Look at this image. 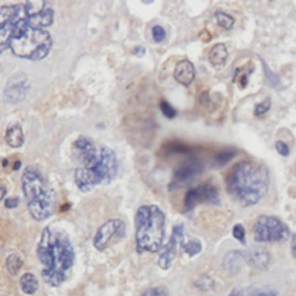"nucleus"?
I'll use <instances>...</instances> for the list:
<instances>
[{
	"mask_svg": "<svg viewBox=\"0 0 296 296\" xmlns=\"http://www.w3.org/2000/svg\"><path fill=\"white\" fill-rule=\"evenodd\" d=\"M55 12L45 2H26L0 7V53L11 49L22 59L39 61L52 48L45 28L53 23Z\"/></svg>",
	"mask_w": 296,
	"mask_h": 296,
	"instance_id": "f257e3e1",
	"label": "nucleus"
},
{
	"mask_svg": "<svg viewBox=\"0 0 296 296\" xmlns=\"http://www.w3.org/2000/svg\"><path fill=\"white\" fill-rule=\"evenodd\" d=\"M73 151L79 161L74 182L81 192H89L114 181L118 172V158L109 146L98 145L89 137L80 136L73 143Z\"/></svg>",
	"mask_w": 296,
	"mask_h": 296,
	"instance_id": "f03ea898",
	"label": "nucleus"
},
{
	"mask_svg": "<svg viewBox=\"0 0 296 296\" xmlns=\"http://www.w3.org/2000/svg\"><path fill=\"white\" fill-rule=\"evenodd\" d=\"M37 258L43 270V280L51 287H59L68 278V272L76 261V251L65 232L47 227L42 232L37 245Z\"/></svg>",
	"mask_w": 296,
	"mask_h": 296,
	"instance_id": "7ed1b4c3",
	"label": "nucleus"
},
{
	"mask_svg": "<svg viewBox=\"0 0 296 296\" xmlns=\"http://www.w3.org/2000/svg\"><path fill=\"white\" fill-rule=\"evenodd\" d=\"M226 185L228 193L242 206H253L268 193L269 172L264 166L242 161L229 172Z\"/></svg>",
	"mask_w": 296,
	"mask_h": 296,
	"instance_id": "20e7f679",
	"label": "nucleus"
},
{
	"mask_svg": "<svg viewBox=\"0 0 296 296\" xmlns=\"http://www.w3.org/2000/svg\"><path fill=\"white\" fill-rule=\"evenodd\" d=\"M21 184L32 219L44 221L55 213L56 192L37 167H26L21 177Z\"/></svg>",
	"mask_w": 296,
	"mask_h": 296,
	"instance_id": "39448f33",
	"label": "nucleus"
},
{
	"mask_svg": "<svg viewBox=\"0 0 296 296\" xmlns=\"http://www.w3.org/2000/svg\"><path fill=\"white\" fill-rule=\"evenodd\" d=\"M136 249L138 253H156L166 237V215L157 205H143L136 213Z\"/></svg>",
	"mask_w": 296,
	"mask_h": 296,
	"instance_id": "423d86ee",
	"label": "nucleus"
},
{
	"mask_svg": "<svg viewBox=\"0 0 296 296\" xmlns=\"http://www.w3.org/2000/svg\"><path fill=\"white\" fill-rule=\"evenodd\" d=\"M290 228L272 215H260L253 223V239L259 243H274L288 240Z\"/></svg>",
	"mask_w": 296,
	"mask_h": 296,
	"instance_id": "0eeeda50",
	"label": "nucleus"
},
{
	"mask_svg": "<svg viewBox=\"0 0 296 296\" xmlns=\"http://www.w3.org/2000/svg\"><path fill=\"white\" fill-rule=\"evenodd\" d=\"M203 170L204 165L198 157L193 155L187 156L186 160L175 169L172 182L169 183V190H176L189 184L193 178L203 173Z\"/></svg>",
	"mask_w": 296,
	"mask_h": 296,
	"instance_id": "6e6552de",
	"label": "nucleus"
},
{
	"mask_svg": "<svg viewBox=\"0 0 296 296\" xmlns=\"http://www.w3.org/2000/svg\"><path fill=\"white\" fill-rule=\"evenodd\" d=\"M125 232H126V226H125L124 221L119 219L108 220L97 229L93 240L94 247L98 251H104L111 244L112 241L124 237Z\"/></svg>",
	"mask_w": 296,
	"mask_h": 296,
	"instance_id": "1a4fd4ad",
	"label": "nucleus"
},
{
	"mask_svg": "<svg viewBox=\"0 0 296 296\" xmlns=\"http://www.w3.org/2000/svg\"><path fill=\"white\" fill-rule=\"evenodd\" d=\"M199 204H220L219 191L216 186L211 183H204L187 191L184 198V206L186 211H192Z\"/></svg>",
	"mask_w": 296,
	"mask_h": 296,
	"instance_id": "9d476101",
	"label": "nucleus"
},
{
	"mask_svg": "<svg viewBox=\"0 0 296 296\" xmlns=\"http://www.w3.org/2000/svg\"><path fill=\"white\" fill-rule=\"evenodd\" d=\"M183 236H184V226L182 223L174 226L168 242L163 249L160 250L158 266L162 270H168L173 265L175 258L177 256L178 248L183 244Z\"/></svg>",
	"mask_w": 296,
	"mask_h": 296,
	"instance_id": "9b49d317",
	"label": "nucleus"
},
{
	"mask_svg": "<svg viewBox=\"0 0 296 296\" xmlns=\"http://www.w3.org/2000/svg\"><path fill=\"white\" fill-rule=\"evenodd\" d=\"M30 90V82L24 73H18L7 81L4 96L11 103H20L28 96Z\"/></svg>",
	"mask_w": 296,
	"mask_h": 296,
	"instance_id": "f8f14e48",
	"label": "nucleus"
},
{
	"mask_svg": "<svg viewBox=\"0 0 296 296\" xmlns=\"http://www.w3.org/2000/svg\"><path fill=\"white\" fill-rule=\"evenodd\" d=\"M174 78L183 86H189L195 79L194 65L190 60H181L174 70Z\"/></svg>",
	"mask_w": 296,
	"mask_h": 296,
	"instance_id": "ddd939ff",
	"label": "nucleus"
},
{
	"mask_svg": "<svg viewBox=\"0 0 296 296\" xmlns=\"http://www.w3.org/2000/svg\"><path fill=\"white\" fill-rule=\"evenodd\" d=\"M245 261H247V252L240 251V250H234V251L228 252L224 256L222 265L229 273L236 274L240 272Z\"/></svg>",
	"mask_w": 296,
	"mask_h": 296,
	"instance_id": "4468645a",
	"label": "nucleus"
},
{
	"mask_svg": "<svg viewBox=\"0 0 296 296\" xmlns=\"http://www.w3.org/2000/svg\"><path fill=\"white\" fill-rule=\"evenodd\" d=\"M5 140L7 145L13 148H19L24 144V133L20 124H13L8 126Z\"/></svg>",
	"mask_w": 296,
	"mask_h": 296,
	"instance_id": "2eb2a0df",
	"label": "nucleus"
},
{
	"mask_svg": "<svg viewBox=\"0 0 296 296\" xmlns=\"http://www.w3.org/2000/svg\"><path fill=\"white\" fill-rule=\"evenodd\" d=\"M228 49L224 44L218 43L215 44L213 48L211 49L210 53H208V60L215 68H220V66H223L228 60Z\"/></svg>",
	"mask_w": 296,
	"mask_h": 296,
	"instance_id": "dca6fc26",
	"label": "nucleus"
},
{
	"mask_svg": "<svg viewBox=\"0 0 296 296\" xmlns=\"http://www.w3.org/2000/svg\"><path fill=\"white\" fill-rule=\"evenodd\" d=\"M247 260L256 269H265L270 262V255L268 252L256 250L247 253Z\"/></svg>",
	"mask_w": 296,
	"mask_h": 296,
	"instance_id": "f3484780",
	"label": "nucleus"
},
{
	"mask_svg": "<svg viewBox=\"0 0 296 296\" xmlns=\"http://www.w3.org/2000/svg\"><path fill=\"white\" fill-rule=\"evenodd\" d=\"M20 286L26 295H34L39 289V281L32 273H24L20 279Z\"/></svg>",
	"mask_w": 296,
	"mask_h": 296,
	"instance_id": "a211bd4d",
	"label": "nucleus"
},
{
	"mask_svg": "<svg viewBox=\"0 0 296 296\" xmlns=\"http://www.w3.org/2000/svg\"><path fill=\"white\" fill-rule=\"evenodd\" d=\"M23 261L21 259V257L16 253H13V255H10L7 257L6 259V269L8 271V273L12 274V276H15L20 272L21 268H22Z\"/></svg>",
	"mask_w": 296,
	"mask_h": 296,
	"instance_id": "6ab92c4d",
	"label": "nucleus"
},
{
	"mask_svg": "<svg viewBox=\"0 0 296 296\" xmlns=\"http://www.w3.org/2000/svg\"><path fill=\"white\" fill-rule=\"evenodd\" d=\"M237 154V151L235 148H226L223 149V151H221L220 153H218L214 157V162L216 166H224L231 162L233 158L235 157V155Z\"/></svg>",
	"mask_w": 296,
	"mask_h": 296,
	"instance_id": "aec40b11",
	"label": "nucleus"
},
{
	"mask_svg": "<svg viewBox=\"0 0 296 296\" xmlns=\"http://www.w3.org/2000/svg\"><path fill=\"white\" fill-rule=\"evenodd\" d=\"M215 19L219 26L224 28L226 30H231L235 23L234 18H233L231 14H228L226 13V12H222V11L215 12Z\"/></svg>",
	"mask_w": 296,
	"mask_h": 296,
	"instance_id": "412c9836",
	"label": "nucleus"
},
{
	"mask_svg": "<svg viewBox=\"0 0 296 296\" xmlns=\"http://www.w3.org/2000/svg\"><path fill=\"white\" fill-rule=\"evenodd\" d=\"M183 249H184V252L187 253V256L189 257H194L199 255L200 252H202V243L198 240H190L187 241L185 244H182Z\"/></svg>",
	"mask_w": 296,
	"mask_h": 296,
	"instance_id": "4be33fe9",
	"label": "nucleus"
},
{
	"mask_svg": "<svg viewBox=\"0 0 296 296\" xmlns=\"http://www.w3.org/2000/svg\"><path fill=\"white\" fill-rule=\"evenodd\" d=\"M160 108H161L162 114L165 115V117H167L168 119H174L175 117H176L177 111H176V109H175V108L169 102L161 101Z\"/></svg>",
	"mask_w": 296,
	"mask_h": 296,
	"instance_id": "5701e85b",
	"label": "nucleus"
},
{
	"mask_svg": "<svg viewBox=\"0 0 296 296\" xmlns=\"http://www.w3.org/2000/svg\"><path fill=\"white\" fill-rule=\"evenodd\" d=\"M141 296H169V293L163 286H156L146 289Z\"/></svg>",
	"mask_w": 296,
	"mask_h": 296,
	"instance_id": "b1692460",
	"label": "nucleus"
},
{
	"mask_svg": "<svg viewBox=\"0 0 296 296\" xmlns=\"http://www.w3.org/2000/svg\"><path fill=\"white\" fill-rule=\"evenodd\" d=\"M233 236H234V239L241 242L242 244L247 243V241H245V228L243 227V224L236 223L235 226L233 227Z\"/></svg>",
	"mask_w": 296,
	"mask_h": 296,
	"instance_id": "393cba45",
	"label": "nucleus"
},
{
	"mask_svg": "<svg viewBox=\"0 0 296 296\" xmlns=\"http://www.w3.org/2000/svg\"><path fill=\"white\" fill-rule=\"evenodd\" d=\"M270 108H271V100L266 98L259 104H257V106L255 107V110H253V114H255V116L264 115L265 112H268L270 110Z\"/></svg>",
	"mask_w": 296,
	"mask_h": 296,
	"instance_id": "a878e982",
	"label": "nucleus"
},
{
	"mask_svg": "<svg viewBox=\"0 0 296 296\" xmlns=\"http://www.w3.org/2000/svg\"><path fill=\"white\" fill-rule=\"evenodd\" d=\"M152 36L153 39L157 43H161V42H163L166 40V30L163 27L161 26H155L153 27L152 29Z\"/></svg>",
	"mask_w": 296,
	"mask_h": 296,
	"instance_id": "bb28decb",
	"label": "nucleus"
},
{
	"mask_svg": "<svg viewBox=\"0 0 296 296\" xmlns=\"http://www.w3.org/2000/svg\"><path fill=\"white\" fill-rule=\"evenodd\" d=\"M276 149H277V152L280 154L281 156H283V157L289 156V154H290L289 146L287 145L286 143H283V141H281V140L277 141V143H276Z\"/></svg>",
	"mask_w": 296,
	"mask_h": 296,
	"instance_id": "cd10ccee",
	"label": "nucleus"
},
{
	"mask_svg": "<svg viewBox=\"0 0 296 296\" xmlns=\"http://www.w3.org/2000/svg\"><path fill=\"white\" fill-rule=\"evenodd\" d=\"M264 69H265L266 78H268V80L271 82V85H272V86L277 85V83L279 82V78L272 72V71H271L270 69H268V66H266V65H264Z\"/></svg>",
	"mask_w": 296,
	"mask_h": 296,
	"instance_id": "c85d7f7f",
	"label": "nucleus"
},
{
	"mask_svg": "<svg viewBox=\"0 0 296 296\" xmlns=\"http://www.w3.org/2000/svg\"><path fill=\"white\" fill-rule=\"evenodd\" d=\"M250 296H278V294L271 289H257Z\"/></svg>",
	"mask_w": 296,
	"mask_h": 296,
	"instance_id": "c756f323",
	"label": "nucleus"
},
{
	"mask_svg": "<svg viewBox=\"0 0 296 296\" xmlns=\"http://www.w3.org/2000/svg\"><path fill=\"white\" fill-rule=\"evenodd\" d=\"M20 203V199L18 197H11L5 199V207L7 208H15L18 207Z\"/></svg>",
	"mask_w": 296,
	"mask_h": 296,
	"instance_id": "7c9ffc66",
	"label": "nucleus"
},
{
	"mask_svg": "<svg viewBox=\"0 0 296 296\" xmlns=\"http://www.w3.org/2000/svg\"><path fill=\"white\" fill-rule=\"evenodd\" d=\"M145 53H146V50L143 45H138V47H136L135 50H133V55L137 57H143L145 56Z\"/></svg>",
	"mask_w": 296,
	"mask_h": 296,
	"instance_id": "2f4dec72",
	"label": "nucleus"
},
{
	"mask_svg": "<svg viewBox=\"0 0 296 296\" xmlns=\"http://www.w3.org/2000/svg\"><path fill=\"white\" fill-rule=\"evenodd\" d=\"M242 295H243V293H242L240 289H233L228 296H242Z\"/></svg>",
	"mask_w": 296,
	"mask_h": 296,
	"instance_id": "473e14b6",
	"label": "nucleus"
},
{
	"mask_svg": "<svg viewBox=\"0 0 296 296\" xmlns=\"http://www.w3.org/2000/svg\"><path fill=\"white\" fill-rule=\"evenodd\" d=\"M6 194V189L3 185H0V200H2Z\"/></svg>",
	"mask_w": 296,
	"mask_h": 296,
	"instance_id": "72a5a7b5",
	"label": "nucleus"
},
{
	"mask_svg": "<svg viewBox=\"0 0 296 296\" xmlns=\"http://www.w3.org/2000/svg\"><path fill=\"white\" fill-rule=\"evenodd\" d=\"M294 244H295V235H293V239H291V251H293V255H294V252H295Z\"/></svg>",
	"mask_w": 296,
	"mask_h": 296,
	"instance_id": "f704fd0d",
	"label": "nucleus"
},
{
	"mask_svg": "<svg viewBox=\"0 0 296 296\" xmlns=\"http://www.w3.org/2000/svg\"><path fill=\"white\" fill-rule=\"evenodd\" d=\"M20 166H21V162H20V161L15 162V165L13 166V169H14V170H18V169H20Z\"/></svg>",
	"mask_w": 296,
	"mask_h": 296,
	"instance_id": "c9c22d12",
	"label": "nucleus"
}]
</instances>
